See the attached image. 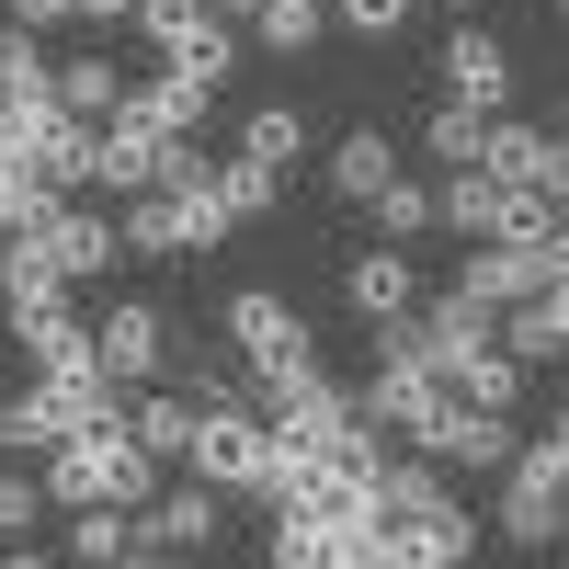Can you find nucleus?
<instances>
[{"label":"nucleus","mask_w":569,"mask_h":569,"mask_svg":"<svg viewBox=\"0 0 569 569\" xmlns=\"http://www.w3.org/2000/svg\"><path fill=\"white\" fill-rule=\"evenodd\" d=\"M160 490V456L126 433V421H69L58 445H46V501L58 512H80V501H114V512H137Z\"/></svg>","instance_id":"nucleus-1"},{"label":"nucleus","mask_w":569,"mask_h":569,"mask_svg":"<svg viewBox=\"0 0 569 569\" xmlns=\"http://www.w3.org/2000/svg\"><path fill=\"white\" fill-rule=\"evenodd\" d=\"M0 149H12V160H34L46 182H58V194H80V182H91V126H80L46 80L0 91Z\"/></svg>","instance_id":"nucleus-2"},{"label":"nucleus","mask_w":569,"mask_h":569,"mask_svg":"<svg viewBox=\"0 0 569 569\" xmlns=\"http://www.w3.org/2000/svg\"><path fill=\"white\" fill-rule=\"evenodd\" d=\"M558 512H569V445H558V433H547V445H512L490 536H512V547H547V536H558Z\"/></svg>","instance_id":"nucleus-3"},{"label":"nucleus","mask_w":569,"mask_h":569,"mask_svg":"<svg viewBox=\"0 0 569 569\" xmlns=\"http://www.w3.org/2000/svg\"><path fill=\"white\" fill-rule=\"evenodd\" d=\"M217 536H228V490H217V479H171V490L137 501L126 558H194V547H217Z\"/></svg>","instance_id":"nucleus-4"},{"label":"nucleus","mask_w":569,"mask_h":569,"mask_svg":"<svg viewBox=\"0 0 569 569\" xmlns=\"http://www.w3.org/2000/svg\"><path fill=\"white\" fill-rule=\"evenodd\" d=\"M353 410L376 421V433H399V445H433V421L456 410V388H445L421 353H376V376L353 388Z\"/></svg>","instance_id":"nucleus-5"},{"label":"nucleus","mask_w":569,"mask_h":569,"mask_svg":"<svg viewBox=\"0 0 569 569\" xmlns=\"http://www.w3.org/2000/svg\"><path fill=\"white\" fill-rule=\"evenodd\" d=\"M262 456H273V421L251 399H206L194 410V445H182V467L217 490H262Z\"/></svg>","instance_id":"nucleus-6"},{"label":"nucleus","mask_w":569,"mask_h":569,"mask_svg":"<svg viewBox=\"0 0 569 569\" xmlns=\"http://www.w3.org/2000/svg\"><path fill=\"white\" fill-rule=\"evenodd\" d=\"M23 240H34V251H46V262H58V273H69V284H103V273H114V262H126V228H114V217H103V206H69V194H58V206H46V217H34V228H23Z\"/></svg>","instance_id":"nucleus-7"},{"label":"nucleus","mask_w":569,"mask_h":569,"mask_svg":"<svg viewBox=\"0 0 569 569\" xmlns=\"http://www.w3.org/2000/svg\"><path fill=\"white\" fill-rule=\"evenodd\" d=\"M126 23L149 34V46H160L171 69H206V80H228V23L206 12V0H137Z\"/></svg>","instance_id":"nucleus-8"},{"label":"nucleus","mask_w":569,"mask_h":569,"mask_svg":"<svg viewBox=\"0 0 569 569\" xmlns=\"http://www.w3.org/2000/svg\"><path fill=\"white\" fill-rule=\"evenodd\" d=\"M91 353H103L126 388H149V376H171V319L149 297H114L103 319H91Z\"/></svg>","instance_id":"nucleus-9"},{"label":"nucleus","mask_w":569,"mask_h":569,"mask_svg":"<svg viewBox=\"0 0 569 569\" xmlns=\"http://www.w3.org/2000/svg\"><path fill=\"white\" fill-rule=\"evenodd\" d=\"M160 149H171V137L149 126V114H103V126H91V194H149V182H160Z\"/></svg>","instance_id":"nucleus-10"},{"label":"nucleus","mask_w":569,"mask_h":569,"mask_svg":"<svg viewBox=\"0 0 569 569\" xmlns=\"http://www.w3.org/2000/svg\"><path fill=\"white\" fill-rule=\"evenodd\" d=\"M228 342H240L251 376H273V365H297V353H308V319L284 308L273 284H240V297H228Z\"/></svg>","instance_id":"nucleus-11"},{"label":"nucleus","mask_w":569,"mask_h":569,"mask_svg":"<svg viewBox=\"0 0 569 569\" xmlns=\"http://www.w3.org/2000/svg\"><path fill=\"white\" fill-rule=\"evenodd\" d=\"M512 445H525V433H512V410L456 399V410L433 421V445H421V456H433V467H467V479H501V467H512Z\"/></svg>","instance_id":"nucleus-12"},{"label":"nucleus","mask_w":569,"mask_h":569,"mask_svg":"<svg viewBox=\"0 0 569 569\" xmlns=\"http://www.w3.org/2000/svg\"><path fill=\"white\" fill-rule=\"evenodd\" d=\"M479 171L525 182V194H558V182H569V149H558L547 126H525V114H490V137H479Z\"/></svg>","instance_id":"nucleus-13"},{"label":"nucleus","mask_w":569,"mask_h":569,"mask_svg":"<svg viewBox=\"0 0 569 569\" xmlns=\"http://www.w3.org/2000/svg\"><path fill=\"white\" fill-rule=\"evenodd\" d=\"M433 69H445L456 103H479V114H501V103H512V46H501V34H479V23H456Z\"/></svg>","instance_id":"nucleus-14"},{"label":"nucleus","mask_w":569,"mask_h":569,"mask_svg":"<svg viewBox=\"0 0 569 569\" xmlns=\"http://www.w3.org/2000/svg\"><path fill=\"white\" fill-rule=\"evenodd\" d=\"M342 308H353V319H376V330H388V319H410V308H421V273H410V251H399V240L353 251V273H342Z\"/></svg>","instance_id":"nucleus-15"},{"label":"nucleus","mask_w":569,"mask_h":569,"mask_svg":"<svg viewBox=\"0 0 569 569\" xmlns=\"http://www.w3.org/2000/svg\"><path fill=\"white\" fill-rule=\"evenodd\" d=\"M126 114H149L160 137H194V126L217 114V80H206V69H171V58H160V80H137V91H126Z\"/></svg>","instance_id":"nucleus-16"},{"label":"nucleus","mask_w":569,"mask_h":569,"mask_svg":"<svg viewBox=\"0 0 569 569\" xmlns=\"http://www.w3.org/2000/svg\"><path fill=\"white\" fill-rule=\"evenodd\" d=\"M46 91H58V103H69L80 126H103V114L126 103V69L103 58V46H91V58H46Z\"/></svg>","instance_id":"nucleus-17"},{"label":"nucleus","mask_w":569,"mask_h":569,"mask_svg":"<svg viewBox=\"0 0 569 569\" xmlns=\"http://www.w3.org/2000/svg\"><path fill=\"white\" fill-rule=\"evenodd\" d=\"M126 262H182V206H171V182H149V194H126Z\"/></svg>","instance_id":"nucleus-18"},{"label":"nucleus","mask_w":569,"mask_h":569,"mask_svg":"<svg viewBox=\"0 0 569 569\" xmlns=\"http://www.w3.org/2000/svg\"><path fill=\"white\" fill-rule=\"evenodd\" d=\"M126 433L149 445L160 467H182V445H194V410H182V399H160V376H149V388H126Z\"/></svg>","instance_id":"nucleus-19"},{"label":"nucleus","mask_w":569,"mask_h":569,"mask_svg":"<svg viewBox=\"0 0 569 569\" xmlns=\"http://www.w3.org/2000/svg\"><path fill=\"white\" fill-rule=\"evenodd\" d=\"M12 342H23L34 365H58L69 342H91V319H80L69 297H23V308H12Z\"/></svg>","instance_id":"nucleus-20"},{"label":"nucleus","mask_w":569,"mask_h":569,"mask_svg":"<svg viewBox=\"0 0 569 569\" xmlns=\"http://www.w3.org/2000/svg\"><path fill=\"white\" fill-rule=\"evenodd\" d=\"M365 206H376V240H399V251H410V240H433V182H410V171H388V182H376Z\"/></svg>","instance_id":"nucleus-21"},{"label":"nucleus","mask_w":569,"mask_h":569,"mask_svg":"<svg viewBox=\"0 0 569 569\" xmlns=\"http://www.w3.org/2000/svg\"><path fill=\"white\" fill-rule=\"evenodd\" d=\"M69 421H58V399L46 388H23V399H0V456H23V467H46V445H58Z\"/></svg>","instance_id":"nucleus-22"},{"label":"nucleus","mask_w":569,"mask_h":569,"mask_svg":"<svg viewBox=\"0 0 569 569\" xmlns=\"http://www.w3.org/2000/svg\"><path fill=\"white\" fill-rule=\"evenodd\" d=\"M388 171H399V149H388V137H376V126H353L342 149H330V194H353V206H365V194H376V182H388Z\"/></svg>","instance_id":"nucleus-23"},{"label":"nucleus","mask_w":569,"mask_h":569,"mask_svg":"<svg viewBox=\"0 0 569 569\" xmlns=\"http://www.w3.org/2000/svg\"><path fill=\"white\" fill-rule=\"evenodd\" d=\"M171 206H182V251H217L228 228H240V217H228V194H217V160H206L194 182H171Z\"/></svg>","instance_id":"nucleus-24"},{"label":"nucleus","mask_w":569,"mask_h":569,"mask_svg":"<svg viewBox=\"0 0 569 569\" xmlns=\"http://www.w3.org/2000/svg\"><path fill=\"white\" fill-rule=\"evenodd\" d=\"M479 137H490V114H479V103H456V91H445V103H433V126H421V160L467 171V160H479Z\"/></svg>","instance_id":"nucleus-25"},{"label":"nucleus","mask_w":569,"mask_h":569,"mask_svg":"<svg viewBox=\"0 0 569 569\" xmlns=\"http://www.w3.org/2000/svg\"><path fill=\"white\" fill-rule=\"evenodd\" d=\"M251 34L273 46V58H308V46L330 34V0H262V12H251Z\"/></svg>","instance_id":"nucleus-26"},{"label":"nucleus","mask_w":569,"mask_h":569,"mask_svg":"<svg viewBox=\"0 0 569 569\" xmlns=\"http://www.w3.org/2000/svg\"><path fill=\"white\" fill-rule=\"evenodd\" d=\"M46 206H58V182H46L34 160H12V149H0V240H23Z\"/></svg>","instance_id":"nucleus-27"},{"label":"nucleus","mask_w":569,"mask_h":569,"mask_svg":"<svg viewBox=\"0 0 569 569\" xmlns=\"http://www.w3.org/2000/svg\"><path fill=\"white\" fill-rule=\"evenodd\" d=\"M23 297H69V273L46 262L34 240H0V308H23Z\"/></svg>","instance_id":"nucleus-28"},{"label":"nucleus","mask_w":569,"mask_h":569,"mask_svg":"<svg viewBox=\"0 0 569 569\" xmlns=\"http://www.w3.org/2000/svg\"><path fill=\"white\" fill-rule=\"evenodd\" d=\"M126 525H137V512H114V501H80V512H69V536H58V547H69L80 569H91V558H126Z\"/></svg>","instance_id":"nucleus-29"},{"label":"nucleus","mask_w":569,"mask_h":569,"mask_svg":"<svg viewBox=\"0 0 569 569\" xmlns=\"http://www.w3.org/2000/svg\"><path fill=\"white\" fill-rule=\"evenodd\" d=\"M217 194H228V217H262V206H273V194H284V171H273V160H251V149H240V160H217Z\"/></svg>","instance_id":"nucleus-30"},{"label":"nucleus","mask_w":569,"mask_h":569,"mask_svg":"<svg viewBox=\"0 0 569 569\" xmlns=\"http://www.w3.org/2000/svg\"><path fill=\"white\" fill-rule=\"evenodd\" d=\"M273 569H330V525H319V512L284 501V525H273Z\"/></svg>","instance_id":"nucleus-31"},{"label":"nucleus","mask_w":569,"mask_h":569,"mask_svg":"<svg viewBox=\"0 0 569 569\" xmlns=\"http://www.w3.org/2000/svg\"><path fill=\"white\" fill-rule=\"evenodd\" d=\"M240 149H251V160H273V171H284V160H297V149H308V126H297V114H284V103H262V114H251V126H240Z\"/></svg>","instance_id":"nucleus-32"},{"label":"nucleus","mask_w":569,"mask_h":569,"mask_svg":"<svg viewBox=\"0 0 569 569\" xmlns=\"http://www.w3.org/2000/svg\"><path fill=\"white\" fill-rule=\"evenodd\" d=\"M23 80H46V34L0 12V91H23Z\"/></svg>","instance_id":"nucleus-33"},{"label":"nucleus","mask_w":569,"mask_h":569,"mask_svg":"<svg viewBox=\"0 0 569 569\" xmlns=\"http://www.w3.org/2000/svg\"><path fill=\"white\" fill-rule=\"evenodd\" d=\"M330 23H342V34H365V46H388V34L410 23V0H330Z\"/></svg>","instance_id":"nucleus-34"},{"label":"nucleus","mask_w":569,"mask_h":569,"mask_svg":"<svg viewBox=\"0 0 569 569\" xmlns=\"http://www.w3.org/2000/svg\"><path fill=\"white\" fill-rule=\"evenodd\" d=\"M34 512H46V479H23V456H12V467H0V547H12Z\"/></svg>","instance_id":"nucleus-35"},{"label":"nucleus","mask_w":569,"mask_h":569,"mask_svg":"<svg viewBox=\"0 0 569 569\" xmlns=\"http://www.w3.org/2000/svg\"><path fill=\"white\" fill-rule=\"evenodd\" d=\"M182 376H194L206 399H240V376H251V365H228V353H182Z\"/></svg>","instance_id":"nucleus-36"},{"label":"nucleus","mask_w":569,"mask_h":569,"mask_svg":"<svg viewBox=\"0 0 569 569\" xmlns=\"http://www.w3.org/2000/svg\"><path fill=\"white\" fill-rule=\"evenodd\" d=\"M536 319H547V342H558V353H569V262H558V273H547V284H536Z\"/></svg>","instance_id":"nucleus-37"},{"label":"nucleus","mask_w":569,"mask_h":569,"mask_svg":"<svg viewBox=\"0 0 569 569\" xmlns=\"http://www.w3.org/2000/svg\"><path fill=\"white\" fill-rule=\"evenodd\" d=\"M0 12H12V23H34V34H46V23H69V0H0Z\"/></svg>","instance_id":"nucleus-38"},{"label":"nucleus","mask_w":569,"mask_h":569,"mask_svg":"<svg viewBox=\"0 0 569 569\" xmlns=\"http://www.w3.org/2000/svg\"><path fill=\"white\" fill-rule=\"evenodd\" d=\"M137 12V0H69V23H91V34H103V23H126Z\"/></svg>","instance_id":"nucleus-39"},{"label":"nucleus","mask_w":569,"mask_h":569,"mask_svg":"<svg viewBox=\"0 0 569 569\" xmlns=\"http://www.w3.org/2000/svg\"><path fill=\"white\" fill-rule=\"evenodd\" d=\"M206 12H217V23H251V12H262V0H206Z\"/></svg>","instance_id":"nucleus-40"},{"label":"nucleus","mask_w":569,"mask_h":569,"mask_svg":"<svg viewBox=\"0 0 569 569\" xmlns=\"http://www.w3.org/2000/svg\"><path fill=\"white\" fill-rule=\"evenodd\" d=\"M558 445H569V388H558Z\"/></svg>","instance_id":"nucleus-41"},{"label":"nucleus","mask_w":569,"mask_h":569,"mask_svg":"<svg viewBox=\"0 0 569 569\" xmlns=\"http://www.w3.org/2000/svg\"><path fill=\"white\" fill-rule=\"evenodd\" d=\"M558 149H569V114H558Z\"/></svg>","instance_id":"nucleus-42"},{"label":"nucleus","mask_w":569,"mask_h":569,"mask_svg":"<svg viewBox=\"0 0 569 569\" xmlns=\"http://www.w3.org/2000/svg\"><path fill=\"white\" fill-rule=\"evenodd\" d=\"M558 547H569V512H558Z\"/></svg>","instance_id":"nucleus-43"},{"label":"nucleus","mask_w":569,"mask_h":569,"mask_svg":"<svg viewBox=\"0 0 569 569\" xmlns=\"http://www.w3.org/2000/svg\"><path fill=\"white\" fill-rule=\"evenodd\" d=\"M456 12H467V0H456Z\"/></svg>","instance_id":"nucleus-44"}]
</instances>
